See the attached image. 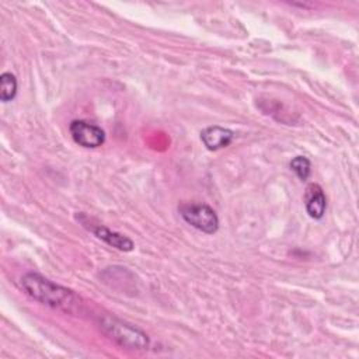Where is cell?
I'll list each match as a JSON object with an SVG mask.
<instances>
[{"label":"cell","mask_w":359,"mask_h":359,"mask_svg":"<svg viewBox=\"0 0 359 359\" xmlns=\"http://www.w3.org/2000/svg\"><path fill=\"white\" fill-rule=\"evenodd\" d=\"M21 287L34 300L66 313H80L81 299L70 289L60 286L39 273H25L21 278Z\"/></svg>","instance_id":"cell-1"},{"label":"cell","mask_w":359,"mask_h":359,"mask_svg":"<svg viewBox=\"0 0 359 359\" xmlns=\"http://www.w3.org/2000/svg\"><path fill=\"white\" fill-rule=\"evenodd\" d=\"M97 323L104 335L125 349L144 351L150 345V339L146 332L116 317L100 316Z\"/></svg>","instance_id":"cell-2"},{"label":"cell","mask_w":359,"mask_h":359,"mask_svg":"<svg viewBox=\"0 0 359 359\" xmlns=\"http://www.w3.org/2000/svg\"><path fill=\"white\" fill-rule=\"evenodd\" d=\"M180 213L188 224L206 234H213L219 229V217L216 212L205 203L181 205Z\"/></svg>","instance_id":"cell-3"},{"label":"cell","mask_w":359,"mask_h":359,"mask_svg":"<svg viewBox=\"0 0 359 359\" xmlns=\"http://www.w3.org/2000/svg\"><path fill=\"white\" fill-rule=\"evenodd\" d=\"M73 140L87 149H94L105 142V132L87 121H73L69 126Z\"/></svg>","instance_id":"cell-4"},{"label":"cell","mask_w":359,"mask_h":359,"mask_svg":"<svg viewBox=\"0 0 359 359\" xmlns=\"http://www.w3.org/2000/svg\"><path fill=\"white\" fill-rule=\"evenodd\" d=\"M234 139V133L227 129V128H222V126H208L201 132V140L203 142L205 147L208 150H219L223 147H227Z\"/></svg>","instance_id":"cell-5"},{"label":"cell","mask_w":359,"mask_h":359,"mask_svg":"<svg viewBox=\"0 0 359 359\" xmlns=\"http://www.w3.org/2000/svg\"><path fill=\"white\" fill-rule=\"evenodd\" d=\"M304 205L310 217L321 219L325 213L327 198L318 184H309L304 192Z\"/></svg>","instance_id":"cell-6"},{"label":"cell","mask_w":359,"mask_h":359,"mask_svg":"<svg viewBox=\"0 0 359 359\" xmlns=\"http://www.w3.org/2000/svg\"><path fill=\"white\" fill-rule=\"evenodd\" d=\"M91 231L95 234V237H98L100 240H102L104 243H107L111 247H115L121 251H132L135 244L130 238H128L123 234H119L116 231H112L109 229H107L105 226L97 224L94 227H91Z\"/></svg>","instance_id":"cell-7"},{"label":"cell","mask_w":359,"mask_h":359,"mask_svg":"<svg viewBox=\"0 0 359 359\" xmlns=\"http://www.w3.org/2000/svg\"><path fill=\"white\" fill-rule=\"evenodd\" d=\"M17 94V80L15 76L6 72L0 76V100L3 102L11 101Z\"/></svg>","instance_id":"cell-8"},{"label":"cell","mask_w":359,"mask_h":359,"mask_svg":"<svg viewBox=\"0 0 359 359\" xmlns=\"http://www.w3.org/2000/svg\"><path fill=\"white\" fill-rule=\"evenodd\" d=\"M290 170L300 178L306 180L310 175V161L304 156H296L290 161Z\"/></svg>","instance_id":"cell-9"}]
</instances>
